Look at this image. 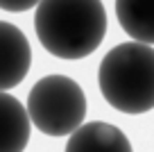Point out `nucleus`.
I'll return each instance as SVG.
<instances>
[{
    "mask_svg": "<svg viewBox=\"0 0 154 152\" xmlns=\"http://www.w3.org/2000/svg\"><path fill=\"white\" fill-rule=\"evenodd\" d=\"M34 30L41 46L59 59H82L106 34L102 0H38Z\"/></svg>",
    "mask_w": 154,
    "mask_h": 152,
    "instance_id": "obj_1",
    "label": "nucleus"
},
{
    "mask_svg": "<svg viewBox=\"0 0 154 152\" xmlns=\"http://www.w3.org/2000/svg\"><path fill=\"white\" fill-rule=\"evenodd\" d=\"M97 84L104 100L122 114L154 109V48L138 41L111 48L100 64Z\"/></svg>",
    "mask_w": 154,
    "mask_h": 152,
    "instance_id": "obj_2",
    "label": "nucleus"
},
{
    "mask_svg": "<svg viewBox=\"0 0 154 152\" xmlns=\"http://www.w3.org/2000/svg\"><path fill=\"white\" fill-rule=\"evenodd\" d=\"M29 123L48 136L72 134L84 123L86 95L82 86L66 75H45L27 95Z\"/></svg>",
    "mask_w": 154,
    "mask_h": 152,
    "instance_id": "obj_3",
    "label": "nucleus"
},
{
    "mask_svg": "<svg viewBox=\"0 0 154 152\" xmlns=\"http://www.w3.org/2000/svg\"><path fill=\"white\" fill-rule=\"evenodd\" d=\"M32 66L29 41L16 25L0 21V91H9L25 80Z\"/></svg>",
    "mask_w": 154,
    "mask_h": 152,
    "instance_id": "obj_4",
    "label": "nucleus"
},
{
    "mask_svg": "<svg viewBox=\"0 0 154 152\" xmlns=\"http://www.w3.org/2000/svg\"><path fill=\"white\" fill-rule=\"evenodd\" d=\"M63 152H134L120 127L102 120L82 123L70 134Z\"/></svg>",
    "mask_w": 154,
    "mask_h": 152,
    "instance_id": "obj_5",
    "label": "nucleus"
},
{
    "mask_svg": "<svg viewBox=\"0 0 154 152\" xmlns=\"http://www.w3.org/2000/svg\"><path fill=\"white\" fill-rule=\"evenodd\" d=\"M29 125L25 107L0 91V152H23L29 143Z\"/></svg>",
    "mask_w": 154,
    "mask_h": 152,
    "instance_id": "obj_6",
    "label": "nucleus"
},
{
    "mask_svg": "<svg viewBox=\"0 0 154 152\" xmlns=\"http://www.w3.org/2000/svg\"><path fill=\"white\" fill-rule=\"evenodd\" d=\"M116 16L134 41L154 43V0H116Z\"/></svg>",
    "mask_w": 154,
    "mask_h": 152,
    "instance_id": "obj_7",
    "label": "nucleus"
},
{
    "mask_svg": "<svg viewBox=\"0 0 154 152\" xmlns=\"http://www.w3.org/2000/svg\"><path fill=\"white\" fill-rule=\"evenodd\" d=\"M38 0H0V9L18 14V11H27L29 7H36Z\"/></svg>",
    "mask_w": 154,
    "mask_h": 152,
    "instance_id": "obj_8",
    "label": "nucleus"
}]
</instances>
